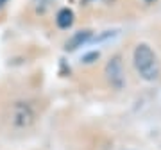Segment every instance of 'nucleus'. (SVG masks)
<instances>
[{
    "label": "nucleus",
    "instance_id": "1",
    "mask_svg": "<svg viewBox=\"0 0 161 150\" xmlns=\"http://www.w3.org/2000/svg\"><path fill=\"white\" fill-rule=\"evenodd\" d=\"M132 64L138 72V75L147 82H154L161 75V64L159 59L152 50V46L147 43H138L132 52Z\"/></svg>",
    "mask_w": 161,
    "mask_h": 150
},
{
    "label": "nucleus",
    "instance_id": "2",
    "mask_svg": "<svg viewBox=\"0 0 161 150\" xmlns=\"http://www.w3.org/2000/svg\"><path fill=\"white\" fill-rule=\"evenodd\" d=\"M36 121V111L29 102H14L9 107V123L14 129H29Z\"/></svg>",
    "mask_w": 161,
    "mask_h": 150
},
{
    "label": "nucleus",
    "instance_id": "3",
    "mask_svg": "<svg viewBox=\"0 0 161 150\" xmlns=\"http://www.w3.org/2000/svg\"><path fill=\"white\" fill-rule=\"evenodd\" d=\"M104 75H106L108 82L111 84V88L124 89V86H125V68H124L120 56H115L108 61L106 68H104Z\"/></svg>",
    "mask_w": 161,
    "mask_h": 150
},
{
    "label": "nucleus",
    "instance_id": "4",
    "mask_svg": "<svg viewBox=\"0 0 161 150\" xmlns=\"http://www.w3.org/2000/svg\"><path fill=\"white\" fill-rule=\"evenodd\" d=\"M92 41H93V32H92V30H79V32H75V34L66 41L64 50L74 52V50H77L79 46L88 45V43H92Z\"/></svg>",
    "mask_w": 161,
    "mask_h": 150
},
{
    "label": "nucleus",
    "instance_id": "5",
    "mask_svg": "<svg viewBox=\"0 0 161 150\" xmlns=\"http://www.w3.org/2000/svg\"><path fill=\"white\" fill-rule=\"evenodd\" d=\"M74 20H75V14L70 7L59 9L58 14H56V23H58L59 29H70V27L74 25Z\"/></svg>",
    "mask_w": 161,
    "mask_h": 150
},
{
    "label": "nucleus",
    "instance_id": "6",
    "mask_svg": "<svg viewBox=\"0 0 161 150\" xmlns=\"http://www.w3.org/2000/svg\"><path fill=\"white\" fill-rule=\"evenodd\" d=\"M7 2H9V0H0V9H2V7H4V6H6V4H7Z\"/></svg>",
    "mask_w": 161,
    "mask_h": 150
},
{
    "label": "nucleus",
    "instance_id": "7",
    "mask_svg": "<svg viewBox=\"0 0 161 150\" xmlns=\"http://www.w3.org/2000/svg\"><path fill=\"white\" fill-rule=\"evenodd\" d=\"M80 2H82L84 6H88V4H92V2H95V0H80Z\"/></svg>",
    "mask_w": 161,
    "mask_h": 150
},
{
    "label": "nucleus",
    "instance_id": "8",
    "mask_svg": "<svg viewBox=\"0 0 161 150\" xmlns=\"http://www.w3.org/2000/svg\"><path fill=\"white\" fill-rule=\"evenodd\" d=\"M145 4H156V2H158V0H143Z\"/></svg>",
    "mask_w": 161,
    "mask_h": 150
}]
</instances>
